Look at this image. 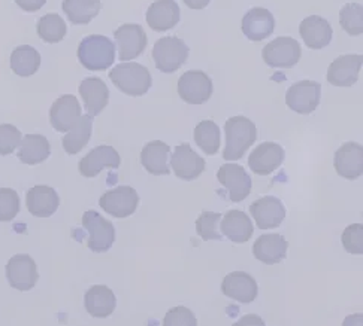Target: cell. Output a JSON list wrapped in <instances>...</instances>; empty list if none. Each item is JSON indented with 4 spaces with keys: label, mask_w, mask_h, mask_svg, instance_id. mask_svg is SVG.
Returning a JSON list of instances; mask_svg holds the SVG:
<instances>
[{
    "label": "cell",
    "mask_w": 363,
    "mask_h": 326,
    "mask_svg": "<svg viewBox=\"0 0 363 326\" xmlns=\"http://www.w3.org/2000/svg\"><path fill=\"white\" fill-rule=\"evenodd\" d=\"M226 146L223 151V158L228 161L241 160L251 145L257 139V129L255 122L247 117H232L225 124Z\"/></svg>",
    "instance_id": "cell-1"
},
{
    "label": "cell",
    "mask_w": 363,
    "mask_h": 326,
    "mask_svg": "<svg viewBox=\"0 0 363 326\" xmlns=\"http://www.w3.org/2000/svg\"><path fill=\"white\" fill-rule=\"evenodd\" d=\"M79 63L91 72H101L113 66L116 60L114 42L102 35L84 37L78 47Z\"/></svg>",
    "instance_id": "cell-2"
},
{
    "label": "cell",
    "mask_w": 363,
    "mask_h": 326,
    "mask_svg": "<svg viewBox=\"0 0 363 326\" xmlns=\"http://www.w3.org/2000/svg\"><path fill=\"white\" fill-rule=\"evenodd\" d=\"M109 79L116 87L130 97H141L151 88V74L138 63H121L109 72Z\"/></svg>",
    "instance_id": "cell-3"
},
{
    "label": "cell",
    "mask_w": 363,
    "mask_h": 326,
    "mask_svg": "<svg viewBox=\"0 0 363 326\" xmlns=\"http://www.w3.org/2000/svg\"><path fill=\"white\" fill-rule=\"evenodd\" d=\"M189 59V47L177 36L160 37L152 48V60L163 74H174Z\"/></svg>",
    "instance_id": "cell-4"
},
{
    "label": "cell",
    "mask_w": 363,
    "mask_h": 326,
    "mask_svg": "<svg viewBox=\"0 0 363 326\" xmlns=\"http://www.w3.org/2000/svg\"><path fill=\"white\" fill-rule=\"evenodd\" d=\"M82 226L89 231L87 246L96 253L108 252L114 245L116 228L109 221L94 210H87L82 215Z\"/></svg>",
    "instance_id": "cell-5"
},
{
    "label": "cell",
    "mask_w": 363,
    "mask_h": 326,
    "mask_svg": "<svg viewBox=\"0 0 363 326\" xmlns=\"http://www.w3.org/2000/svg\"><path fill=\"white\" fill-rule=\"evenodd\" d=\"M178 94L189 105H203L213 95L214 85L202 70H189L178 81Z\"/></svg>",
    "instance_id": "cell-6"
},
{
    "label": "cell",
    "mask_w": 363,
    "mask_h": 326,
    "mask_svg": "<svg viewBox=\"0 0 363 326\" xmlns=\"http://www.w3.org/2000/svg\"><path fill=\"white\" fill-rule=\"evenodd\" d=\"M302 50L299 42L289 36L277 37L263 48V62L269 67L290 69L301 60Z\"/></svg>",
    "instance_id": "cell-7"
},
{
    "label": "cell",
    "mask_w": 363,
    "mask_h": 326,
    "mask_svg": "<svg viewBox=\"0 0 363 326\" xmlns=\"http://www.w3.org/2000/svg\"><path fill=\"white\" fill-rule=\"evenodd\" d=\"M322 97V85L315 81H299L287 90V106L301 115H310L318 105Z\"/></svg>",
    "instance_id": "cell-8"
},
{
    "label": "cell",
    "mask_w": 363,
    "mask_h": 326,
    "mask_svg": "<svg viewBox=\"0 0 363 326\" xmlns=\"http://www.w3.org/2000/svg\"><path fill=\"white\" fill-rule=\"evenodd\" d=\"M120 62L135 60L147 48V35L138 24H123L114 32Z\"/></svg>",
    "instance_id": "cell-9"
},
{
    "label": "cell",
    "mask_w": 363,
    "mask_h": 326,
    "mask_svg": "<svg viewBox=\"0 0 363 326\" xmlns=\"http://www.w3.org/2000/svg\"><path fill=\"white\" fill-rule=\"evenodd\" d=\"M6 277L9 285L18 291H30L38 283V267L29 255H16L6 264Z\"/></svg>",
    "instance_id": "cell-10"
},
{
    "label": "cell",
    "mask_w": 363,
    "mask_h": 326,
    "mask_svg": "<svg viewBox=\"0 0 363 326\" xmlns=\"http://www.w3.org/2000/svg\"><path fill=\"white\" fill-rule=\"evenodd\" d=\"M217 179L228 190L230 202L233 203L244 202L251 192V187H253L250 175L242 165L238 164L221 165L217 173Z\"/></svg>",
    "instance_id": "cell-11"
},
{
    "label": "cell",
    "mask_w": 363,
    "mask_h": 326,
    "mask_svg": "<svg viewBox=\"0 0 363 326\" xmlns=\"http://www.w3.org/2000/svg\"><path fill=\"white\" fill-rule=\"evenodd\" d=\"M139 204V195L132 187H118L106 191L99 200V206L108 215L116 218H128L133 215Z\"/></svg>",
    "instance_id": "cell-12"
},
{
    "label": "cell",
    "mask_w": 363,
    "mask_h": 326,
    "mask_svg": "<svg viewBox=\"0 0 363 326\" xmlns=\"http://www.w3.org/2000/svg\"><path fill=\"white\" fill-rule=\"evenodd\" d=\"M286 158V153L281 145L274 141H264L250 153L248 165L251 172L259 176H268L280 168Z\"/></svg>",
    "instance_id": "cell-13"
},
{
    "label": "cell",
    "mask_w": 363,
    "mask_h": 326,
    "mask_svg": "<svg viewBox=\"0 0 363 326\" xmlns=\"http://www.w3.org/2000/svg\"><path fill=\"white\" fill-rule=\"evenodd\" d=\"M250 214L260 230L278 228L286 219V207L280 198L263 197L250 206Z\"/></svg>",
    "instance_id": "cell-14"
},
{
    "label": "cell",
    "mask_w": 363,
    "mask_h": 326,
    "mask_svg": "<svg viewBox=\"0 0 363 326\" xmlns=\"http://www.w3.org/2000/svg\"><path fill=\"white\" fill-rule=\"evenodd\" d=\"M205 160L187 144L178 145L171 157V168L178 179L194 180L205 172Z\"/></svg>",
    "instance_id": "cell-15"
},
{
    "label": "cell",
    "mask_w": 363,
    "mask_h": 326,
    "mask_svg": "<svg viewBox=\"0 0 363 326\" xmlns=\"http://www.w3.org/2000/svg\"><path fill=\"white\" fill-rule=\"evenodd\" d=\"M221 292L230 300L250 304L257 298L259 286L253 276L244 272H233L223 279Z\"/></svg>",
    "instance_id": "cell-16"
},
{
    "label": "cell",
    "mask_w": 363,
    "mask_h": 326,
    "mask_svg": "<svg viewBox=\"0 0 363 326\" xmlns=\"http://www.w3.org/2000/svg\"><path fill=\"white\" fill-rule=\"evenodd\" d=\"M120 164V153L113 146L101 145L91 149L79 161L78 170L84 177H96L104 168H118Z\"/></svg>",
    "instance_id": "cell-17"
},
{
    "label": "cell",
    "mask_w": 363,
    "mask_h": 326,
    "mask_svg": "<svg viewBox=\"0 0 363 326\" xmlns=\"http://www.w3.org/2000/svg\"><path fill=\"white\" fill-rule=\"evenodd\" d=\"M81 118V106L72 94H65L55 100L50 109V121L54 130L67 133Z\"/></svg>",
    "instance_id": "cell-18"
},
{
    "label": "cell",
    "mask_w": 363,
    "mask_h": 326,
    "mask_svg": "<svg viewBox=\"0 0 363 326\" xmlns=\"http://www.w3.org/2000/svg\"><path fill=\"white\" fill-rule=\"evenodd\" d=\"M363 57L360 54L341 55L328 70V81L335 87H352L359 81Z\"/></svg>",
    "instance_id": "cell-19"
},
{
    "label": "cell",
    "mask_w": 363,
    "mask_h": 326,
    "mask_svg": "<svg viewBox=\"0 0 363 326\" xmlns=\"http://www.w3.org/2000/svg\"><path fill=\"white\" fill-rule=\"evenodd\" d=\"M335 170L347 179L354 180L363 175V148L356 141H347L335 153Z\"/></svg>",
    "instance_id": "cell-20"
},
{
    "label": "cell",
    "mask_w": 363,
    "mask_h": 326,
    "mask_svg": "<svg viewBox=\"0 0 363 326\" xmlns=\"http://www.w3.org/2000/svg\"><path fill=\"white\" fill-rule=\"evenodd\" d=\"M27 210L36 218L52 216L59 209L60 198L54 188L47 185H38L29 190L26 195Z\"/></svg>",
    "instance_id": "cell-21"
},
{
    "label": "cell",
    "mask_w": 363,
    "mask_h": 326,
    "mask_svg": "<svg viewBox=\"0 0 363 326\" xmlns=\"http://www.w3.org/2000/svg\"><path fill=\"white\" fill-rule=\"evenodd\" d=\"M78 90L89 115H101L109 102V90L106 83L101 78H87L79 83Z\"/></svg>",
    "instance_id": "cell-22"
},
{
    "label": "cell",
    "mask_w": 363,
    "mask_h": 326,
    "mask_svg": "<svg viewBox=\"0 0 363 326\" xmlns=\"http://www.w3.org/2000/svg\"><path fill=\"white\" fill-rule=\"evenodd\" d=\"M275 30L274 16L264 8L250 9L242 18V33L253 42L269 37Z\"/></svg>",
    "instance_id": "cell-23"
},
{
    "label": "cell",
    "mask_w": 363,
    "mask_h": 326,
    "mask_svg": "<svg viewBox=\"0 0 363 326\" xmlns=\"http://www.w3.org/2000/svg\"><path fill=\"white\" fill-rule=\"evenodd\" d=\"M299 33L305 42V45L310 50L326 48L330 44L333 36L332 25L329 24V21L318 16L305 18L299 25Z\"/></svg>",
    "instance_id": "cell-24"
},
{
    "label": "cell",
    "mask_w": 363,
    "mask_h": 326,
    "mask_svg": "<svg viewBox=\"0 0 363 326\" xmlns=\"http://www.w3.org/2000/svg\"><path fill=\"white\" fill-rule=\"evenodd\" d=\"M289 242L281 234L260 235L253 246L255 258L263 264H280L287 257Z\"/></svg>",
    "instance_id": "cell-25"
},
{
    "label": "cell",
    "mask_w": 363,
    "mask_h": 326,
    "mask_svg": "<svg viewBox=\"0 0 363 326\" xmlns=\"http://www.w3.org/2000/svg\"><path fill=\"white\" fill-rule=\"evenodd\" d=\"M179 21V6L175 0H156L147 11V24L155 32H166Z\"/></svg>",
    "instance_id": "cell-26"
},
{
    "label": "cell",
    "mask_w": 363,
    "mask_h": 326,
    "mask_svg": "<svg viewBox=\"0 0 363 326\" xmlns=\"http://www.w3.org/2000/svg\"><path fill=\"white\" fill-rule=\"evenodd\" d=\"M84 305L89 311V315L97 319H105L113 315L117 307V298L114 292L108 286L96 285L91 286L84 296Z\"/></svg>",
    "instance_id": "cell-27"
},
{
    "label": "cell",
    "mask_w": 363,
    "mask_h": 326,
    "mask_svg": "<svg viewBox=\"0 0 363 326\" xmlns=\"http://www.w3.org/2000/svg\"><path fill=\"white\" fill-rule=\"evenodd\" d=\"M171 146L166 145L162 140H155L147 144L141 152V164L150 175L155 176H167L171 173L169 164Z\"/></svg>",
    "instance_id": "cell-28"
},
{
    "label": "cell",
    "mask_w": 363,
    "mask_h": 326,
    "mask_svg": "<svg viewBox=\"0 0 363 326\" xmlns=\"http://www.w3.org/2000/svg\"><path fill=\"white\" fill-rule=\"evenodd\" d=\"M221 233L233 243H247L255 233L253 222L241 210H230L221 218Z\"/></svg>",
    "instance_id": "cell-29"
},
{
    "label": "cell",
    "mask_w": 363,
    "mask_h": 326,
    "mask_svg": "<svg viewBox=\"0 0 363 326\" xmlns=\"http://www.w3.org/2000/svg\"><path fill=\"white\" fill-rule=\"evenodd\" d=\"M18 148V160L27 165L44 163L51 153L50 141L42 134H26Z\"/></svg>",
    "instance_id": "cell-30"
},
{
    "label": "cell",
    "mask_w": 363,
    "mask_h": 326,
    "mask_svg": "<svg viewBox=\"0 0 363 326\" xmlns=\"http://www.w3.org/2000/svg\"><path fill=\"white\" fill-rule=\"evenodd\" d=\"M93 132V117L81 115L77 124L63 137V149L69 155H75L86 148Z\"/></svg>",
    "instance_id": "cell-31"
},
{
    "label": "cell",
    "mask_w": 363,
    "mask_h": 326,
    "mask_svg": "<svg viewBox=\"0 0 363 326\" xmlns=\"http://www.w3.org/2000/svg\"><path fill=\"white\" fill-rule=\"evenodd\" d=\"M40 67V54L30 45L17 47L11 54V69L12 72L27 78L35 75Z\"/></svg>",
    "instance_id": "cell-32"
},
{
    "label": "cell",
    "mask_w": 363,
    "mask_h": 326,
    "mask_svg": "<svg viewBox=\"0 0 363 326\" xmlns=\"http://www.w3.org/2000/svg\"><path fill=\"white\" fill-rule=\"evenodd\" d=\"M101 0H63V12L75 25L89 24L101 12Z\"/></svg>",
    "instance_id": "cell-33"
},
{
    "label": "cell",
    "mask_w": 363,
    "mask_h": 326,
    "mask_svg": "<svg viewBox=\"0 0 363 326\" xmlns=\"http://www.w3.org/2000/svg\"><path fill=\"white\" fill-rule=\"evenodd\" d=\"M38 36L47 44H59L66 36L67 27L59 13H47L38 21Z\"/></svg>",
    "instance_id": "cell-34"
},
{
    "label": "cell",
    "mask_w": 363,
    "mask_h": 326,
    "mask_svg": "<svg viewBox=\"0 0 363 326\" xmlns=\"http://www.w3.org/2000/svg\"><path fill=\"white\" fill-rule=\"evenodd\" d=\"M220 140V129L214 121H202L194 129V141L206 155H216L218 152Z\"/></svg>",
    "instance_id": "cell-35"
},
{
    "label": "cell",
    "mask_w": 363,
    "mask_h": 326,
    "mask_svg": "<svg viewBox=\"0 0 363 326\" xmlns=\"http://www.w3.org/2000/svg\"><path fill=\"white\" fill-rule=\"evenodd\" d=\"M342 30L350 36L363 33V6L360 4H347L340 11Z\"/></svg>",
    "instance_id": "cell-36"
},
{
    "label": "cell",
    "mask_w": 363,
    "mask_h": 326,
    "mask_svg": "<svg viewBox=\"0 0 363 326\" xmlns=\"http://www.w3.org/2000/svg\"><path fill=\"white\" fill-rule=\"evenodd\" d=\"M223 215L217 211H203L196 219V233L202 240H221L220 221Z\"/></svg>",
    "instance_id": "cell-37"
},
{
    "label": "cell",
    "mask_w": 363,
    "mask_h": 326,
    "mask_svg": "<svg viewBox=\"0 0 363 326\" xmlns=\"http://www.w3.org/2000/svg\"><path fill=\"white\" fill-rule=\"evenodd\" d=\"M20 197L11 188H0V222H9L18 215Z\"/></svg>",
    "instance_id": "cell-38"
},
{
    "label": "cell",
    "mask_w": 363,
    "mask_h": 326,
    "mask_svg": "<svg viewBox=\"0 0 363 326\" xmlns=\"http://www.w3.org/2000/svg\"><path fill=\"white\" fill-rule=\"evenodd\" d=\"M21 132L11 124L0 125V155H11L21 144Z\"/></svg>",
    "instance_id": "cell-39"
},
{
    "label": "cell",
    "mask_w": 363,
    "mask_h": 326,
    "mask_svg": "<svg viewBox=\"0 0 363 326\" xmlns=\"http://www.w3.org/2000/svg\"><path fill=\"white\" fill-rule=\"evenodd\" d=\"M342 246L348 253L362 255L363 253V225L353 223L347 226L342 233Z\"/></svg>",
    "instance_id": "cell-40"
},
{
    "label": "cell",
    "mask_w": 363,
    "mask_h": 326,
    "mask_svg": "<svg viewBox=\"0 0 363 326\" xmlns=\"http://www.w3.org/2000/svg\"><path fill=\"white\" fill-rule=\"evenodd\" d=\"M164 326H196L198 319L194 318L193 311L187 307H174L169 311H167L164 319H163Z\"/></svg>",
    "instance_id": "cell-41"
},
{
    "label": "cell",
    "mask_w": 363,
    "mask_h": 326,
    "mask_svg": "<svg viewBox=\"0 0 363 326\" xmlns=\"http://www.w3.org/2000/svg\"><path fill=\"white\" fill-rule=\"evenodd\" d=\"M47 0H16V4L26 12H36L45 5Z\"/></svg>",
    "instance_id": "cell-42"
},
{
    "label": "cell",
    "mask_w": 363,
    "mask_h": 326,
    "mask_svg": "<svg viewBox=\"0 0 363 326\" xmlns=\"http://www.w3.org/2000/svg\"><path fill=\"white\" fill-rule=\"evenodd\" d=\"M183 2L190 8V9H194V11H201V9H205L209 2L211 0H183Z\"/></svg>",
    "instance_id": "cell-43"
},
{
    "label": "cell",
    "mask_w": 363,
    "mask_h": 326,
    "mask_svg": "<svg viewBox=\"0 0 363 326\" xmlns=\"http://www.w3.org/2000/svg\"><path fill=\"white\" fill-rule=\"evenodd\" d=\"M244 322H256V325H264L262 319H259V318H255V316H247V318H245V319H242V320H241L238 325H242ZM248 325H251V323H248Z\"/></svg>",
    "instance_id": "cell-44"
}]
</instances>
